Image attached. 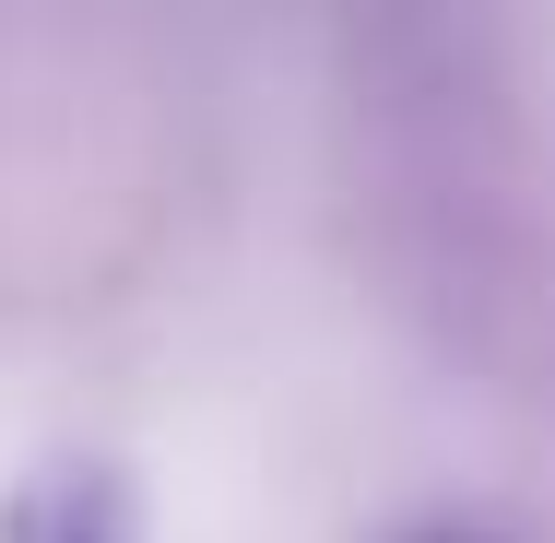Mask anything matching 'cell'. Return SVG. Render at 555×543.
<instances>
[{
  "mask_svg": "<svg viewBox=\"0 0 555 543\" xmlns=\"http://www.w3.org/2000/svg\"><path fill=\"white\" fill-rule=\"evenodd\" d=\"M0 543H142L130 473H118V461H48V473L0 508Z\"/></svg>",
  "mask_w": 555,
  "mask_h": 543,
  "instance_id": "obj_1",
  "label": "cell"
},
{
  "mask_svg": "<svg viewBox=\"0 0 555 543\" xmlns=\"http://www.w3.org/2000/svg\"><path fill=\"white\" fill-rule=\"evenodd\" d=\"M426 543H473V532H426Z\"/></svg>",
  "mask_w": 555,
  "mask_h": 543,
  "instance_id": "obj_2",
  "label": "cell"
}]
</instances>
